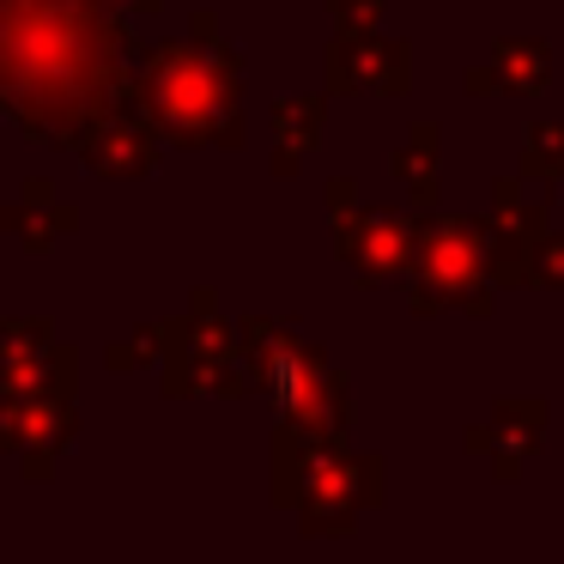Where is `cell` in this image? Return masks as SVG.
Returning a JSON list of instances; mask_svg holds the SVG:
<instances>
[{
    "label": "cell",
    "instance_id": "cell-1",
    "mask_svg": "<svg viewBox=\"0 0 564 564\" xmlns=\"http://www.w3.org/2000/svg\"><path fill=\"white\" fill-rule=\"evenodd\" d=\"M134 31L110 0H0V116L37 147H67L134 104Z\"/></svg>",
    "mask_w": 564,
    "mask_h": 564
},
{
    "label": "cell",
    "instance_id": "cell-2",
    "mask_svg": "<svg viewBox=\"0 0 564 564\" xmlns=\"http://www.w3.org/2000/svg\"><path fill=\"white\" fill-rule=\"evenodd\" d=\"M188 43L134 50V98L171 147H243V62L219 37V19L195 13Z\"/></svg>",
    "mask_w": 564,
    "mask_h": 564
},
{
    "label": "cell",
    "instance_id": "cell-3",
    "mask_svg": "<svg viewBox=\"0 0 564 564\" xmlns=\"http://www.w3.org/2000/svg\"><path fill=\"white\" fill-rule=\"evenodd\" d=\"M237 358H243V382L268 401L273 431H297V437H346L352 425V394L340 389L328 352L297 340L285 322L273 316H243L231 328Z\"/></svg>",
    "mask_w": 564,
    "mask_h": 564
},
{
    "label": "cell",
    "instance_id": "cell-4",
    "mask_svg": "<svg viewBox=\"0 0 564 564\" xmlns=\"http://www.w3.org/2000/svg\"><path fill=\"white\" fill-rule=\"evenodd\" d=\"M401 297L431 316V310H491V219L449 213V219H419L413 268L401 273Z\"/></svg>",
    "mask_w": 564,
    "mask_h": 564
},
{
    "label": "cell",
    "instance_id": "cell-5",
    "mask_svg": "<svg viewBox=\"0 0 564 564\" xmlns=\"http://www.w3.org/2000/svg\"><path fill=\"white\" fill-rule=\"evenodd\" d=\"M171 394H249L237 340L219 316H213V292H195V310L159 328V365Z\"/></svg>",
    "mask_w": 564,
    "mask_h": 564
},
{
    "label": "cell",
    "instance_id": "cell-6",
    "mask_svg": "<svg viewBox=\"0 0 564 564\" xmlns=\"http://www.w3.org/2000/svg\"><path fill=\"white\" fill-rule=\"evenodd\" d=\"M382 503V455H352L334 443L316 467H310L304 491H297V528L304 534H352L358 516Z\"/></svg>",
    "mask_w": 564,
    "mask_h": 564
},
{
    "label": "cell",
    "instance_id": "cell-7",
    "mask_svg": "<svg viewBox=\"0 0 564 564\" xmlns=\"http://www.w3.org/2000/svg\"><path fill=\"white\" fill-rule=\"evenodd\" d=\"M334 213V243L340 261L352 268L358 292H377V285H401V273L413 268V243H419V219L401 207H328Z\"/></svg>",
    "mask_w": 564,
    "mask_h": 564
},
{
    "label": "cell",
    "instance_id": "cell-8",
    "mask_svg": "<svg viewBox=\"0 0 564 564\" xmlns=\"http://www.w3.org/2000/svg\"><path fill=\"white\" fill-rule=\"evenodd\" d=\"M79 346L55 340L43 316L0 322V389L13 394H74Z\"/></svg>",
    "mask_w": 564,
    "mask_h": 564
},
{
    "label": "cell",
    "instance_id": "cell-9",
    "mask_svg": "<svg viewBox=\"0 0 564 564\" xmlns=\"http://www.w3.org/2000/svg\"><path fill=\"white\" fill-rule=\"evenodd\" d=\"M413 50L377 31H340L328 43V91H377V98H401L413 86Z\"/></svg>",
    "mask_w": 564,
    "mask_h": 564
},
{
    "label": "cell",
    "instance_id": "cell-10",
    "mask_svg": "<svg viewBox=\"0 0 564 564\" xmlns=\"http://www.w3.org/2000/svg\"><path fill=\"white\" fill-rule=\"evenodd\" d=\"M159 128H152V116L134 104H122V110H110L98 128H91L86 140H79V159H86L91 176H116V183H134V176H152V164H159Z\"/></svg>",
    "mask_w": 564,
    "mask_h": 564
},
{
    "label": "cell",
    "instance_id": "cell-11",
    "mask_svg": "<svg viewBox=\"0 0 564 564\" xmlns=\"http://www.w3.org/2000/svg\"><path fill=\"white\" fill-rule=\"evenodd\" d=\"M546 401H498V413H491V425L467 431V449L474 455H491V474L498 479H522L528 455L540 449V437H546Z\"/></svg>",
    "mask_w": 564,
    "mask_h": 564
},
{
    "label": "cell",
    "instance_id": "cell-12",
    "mask_svg": "<svg viewBox=\"0 0 564 564\" xmlns=\"http://www.w3.org/2000/svg\"><path fill=\"white\" fill-rule=\"evenodd\" d=\"M552 86V50L540 37H503L491 43V62L467 74V91L486 98V91H510V98H540Z\"/></svg>",
    "mask_w": 564,
    "mask_h": 564
},
{
    "label": "cell",
    "instance_id": "cell-13",
    "mask_svg": "<svg viewBox=\"0 0 564 564\" xmlns=\"http://www.w3.org/2000/svg\"><path fill=\"white\" fill-rule=\"evenodd\" d=\"M74 437H79L74 394H31L25 443H19V455H25V474H31V479H50L55 462L74 449Z\"/></svg>",
    "mask_w": 564,
    "mask_h": 564
},
{
    "label": "cell",
    "instance_id": "cell-14",
    "mask_svg": "<svg viewBox=\"0 0 564 564\" xmlns=\"http://www.w3.org/2000/svg\"><path fill=\"white\" fill-rule=\"evenodd\" d=\"M79 225V207H67V200H55L50 183H31L25 195L13 200V207H0V231L19 237V243L31 249V256H50L55 243H62L67 231Z\"/></svg>",
    "mask_w": 564,
    "mask_h": 564
},
{
    "label": "cell",
    "instance_id": "cell-15",
    "mask_svg": "<svg viewBox=\"0 0 564 564\" xmlns=\"http://www.w3.org/2000/svg\"><path fill=\"white\" fill-rule=\"evenodd\" d=\"M322 128H328V98L322 91L273 104V176H292L322 147Z\"/></svg>",
    "mask_w": 564,
    "mask_h": 564
},
{
    "label": "cell",
    "instance_id": "cell-16",
    "mask_svg": "<svg viewBox=\"0 0 564 564\" xmlns=\"http://www.w3.org/2000/svg\"><path fill=\"white\" fill-rule=\"evenodd\" d=\"M394 183L406 188L413 207H431V200H437V122H419L413 134L394 147Z\"/></svg>",
    "mask_w": 564,
    "mask_h": 564
},
{
    "label": "cell",
    "instance_id": "cell-17",
    "mask_svg": "<svg viewBox=\"0 0 564 564\" xmlns=\"http://www.w3.org/2000/svg\"><path fill=\"white\" fill-rule=\"evenodd\" d=\"M522 176H534V183H558L564 176V122H528Z\"/></svg>",
    "mask_w": 564,
    "mask_h": 564
},
{
    "label": "cell",
    "instance_id": "cell-18",
    "mask_svg": "<svg viewBox=\"0 0 564 564\" xmlns=\"http://www.w3.org/2000/svg\"><path fill=\"white\" fill-rule=\"evenodd\" d=\"M528 285H564V231L528 237Z\"/></svg>",
    "mask_w": 564,
    "mask_h": 564
},
{
    "label": "cell",
    "instance_id": "cell-19",
    "mask_svg": "<svg viewBox=\"0 0 564 564\" xmlns=\"http://www.w3.org/2000/svg\"><path fill=\"white\" fill-rule=\"evenodd\" d=\"M104 358H110V370H140V365H147V358H152V365H159V328H140L134 340L110 346V352H104Z\"/></svg>",
    "mask_w": 564,
    "mask_h": 564
},
{
    "label": "cell",
    "instance_id": "cell-20",
    "mask_svg": "<svg viewBox=\"0 0 564 564\" xmlns=\"http://www.w3.org/2000/svg\"><path fill=\"white\" fill-rule=\"evenodd\" d=\"M328 13L340 19V31H377L382 0H328Z\"/></svg>",
    "mask_w": 564,
    "mask_h": 564
},
{
    "label": "cell",
    "instance_id": "cell-21",
    "mask_svg": "<svg viewBox=\"0 0 564 564\" xmlns=\"http://www.w3.org/2000/svg\"><path fill=\"white\" fill-rule=\"evenodd\" d=\"M110 7H122V13H159L164 0H110Z\"/></svg>",
    "mask_w": 564,
    "mask_h": 564
}]
</instances>
